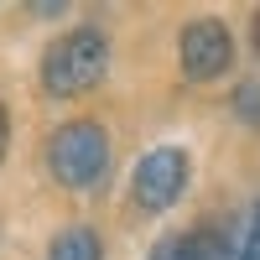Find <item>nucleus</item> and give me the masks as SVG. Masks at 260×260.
<instances>
[{"instance_id":"1","label":"nucleus","mask_w":260,"mask_h":260,"mask_svg":"<svg viewBox=\"0 0 260 260\" xmlns=\"http://www.w3.org/2000/svg\"><path fill=\"white\" fill-rule=\"evenodd\" d=\"M104 68H110V37H104V26H73L47 47L42 83H47V94L73 99V94H89L104 78Z\"/></svg>"},{"instance_id":"2","label":"nucleus","mask_w":260,"mask_h":260,"mask_svg":"<svg viewBox=\"0 0 260 260\" xmlns=\"http://www.w3.org/2000/svg\"><path fill=\"white\" fill-rule=\"evenodd\" d=\"M47 172H52V182L68 187V192L99 187L104 172H110V136H104V125L68 120L62 130H52V141H47Z\"/></svg>"},{"instance_id":"3","label":"nucleus","mask_w":260,"mask_h":260,"mask_svg":"<svg viewBox=\"0 0 260 260\" xmlns=\"http://www.w3.org/2000/svg\"><path fill=\"white\" fill-rule=\"evenodd\" d=\"M187 177H192L187 151H182V146H156V151H146V156H141L130 192H136V203H141L146 213H167V208L187 192Z\"/></svg>"},{"instance_id":"4","label":"nucleus","mask_w":260,"mask_h":260,"mask_svg":"<svg viewBox=\"0 0 260 260\" xmlns=\"http://www.w3.org/2000/svg\"><path fill=\"white\" fill-rule=\"evenodd\" d=\"M177 57H182V73H187V78H198V83L224 78V73H229V62H234V37H229L224 21H213V16L187 21L182 37H177Z\"/></svg>"},{"instance_id":"5","label":"nucleus","mask_w":260,"mask_h":260,"mask_svg":"<svg viewBox=\"0 0 260 260\" xmlns=\"http://www.w3.org/2000/svg\"><path fill=\"white\" fill-rule=\"evenodd\" d=\"M229 255V245H219L213 234H203V229H182V234H167V240L151 250L146 260H224Z\"/></svg>"},{"instance_id":"6","label":"nucleus","mask_w":260,"mask_h":260,"mask_svg":"<svg viewBox=\"0 0 260 260\" xmlns=\"http://www.w3.org/2000/svg\"><path fill=\"white\" fill-rule=\"evenodd\" d=\"M47 260H104V245L89 224H68V229H57Z\"/></svg>"},{"instance_id":"7","label":"nucleus","mask_w":260,"mask_h":260,"mask_svg":"<svg viewBox=\"0 0 260 260\" xmlns=\"http://www.w3.org/2000/svg\"><path fill=\"white\" fill-rule=\"evenodd\" d=\"M224 260H260V198H255V208L240 219V229H234Z\"/></svg>"},{"instance_id":"8","label":"nucleus","mask_w":260,"mask_h":260,"mask_svg":"<svg viewBox=\"0 0 260 260\" xmlns=\"http://www.w3.org/2000/svg\"><path fill=\"white\" fill-rule=\"evenodd\" d=\"M229 110L240 115L245 125L260 130V73H250L245 83H234V99H229Z\"/></svg>"},{"instance_id":"9","label":"nucleus","mask_w":260,"mask_h":260,"mask_svg":"<svg viewBox=\"0 0 260 260\" xmlns=\"http://www.w3.org/2000/svg\"><path fill=\"white\" fill-rule=\"evenodd\" d=\"M6 146H11V115H6V104H0V161H6Z\"/></svg>"},{"instance_id":"10","label":"nucleus","mask_w":260,"mask_h":260,"mask_svg":"<svg viewBox=\"0 0 260 260\" xmlns=\"http://www.w3.org/2000/svg\"><path fill=\"white\" fill-rule=\"evenodd\" d=\"M255 52H260V16H255Z\"/></svg>"}]
</instances>
